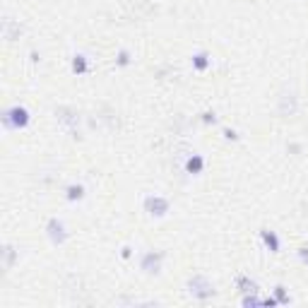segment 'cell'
<instances>
[{
    "instance_id": "9a60e30c",
    "label": "cell",
    "mask_w": 308,
    "mask_h": 308,
    "mask_svg": "<svg viewBox=\"0 0 308 308\" xmlns=\"http://www.w3.org/2000/svg\"><path fill=\"white\" fill-rule=\"evenodd\" d=\"M128 61H130V58H128V51H121V56H118V63H121V65H128Z\"/></svg>"
},
{
    "instance_id": "4fadbf2b",
    "label": "cell",
    "mask_w": 308,
    "mask_h": 308,
    "mask_svg": "<svg viewBox=\"0 0 308 308\" xmlns=\"http://www.w3.org/2000/svg\"><path fill=\"white\" fill-rule=\"evenodd\" d=\"M262 303V298L258 296H243V306H260Z\"/></svg>"
},
{
    "instance_id": "6da1fadb",
    "label": "cell",
    "mask_w": 308,
    "mask_h": 308,
    "mask_svg": "<svg viewBox=\"0 0 308 308\" xmlns=\"http://www.w3.org/2000/svg\"><path fill=\"white\" fill-rule=\"evenodd\" d=\"M188 291L195 296L197 301H207V298H212V296L217 294V291H214V284H212L207 277H202V274H195V277L188 282Z\"/></svg>"
},
{
    "instance_id": "8fae6325",
    "label": "cell",
    "mask_w": 308,
    "mask_h": 308,
    "mask_svg": "<svg viewBox=\"0 0 308 308\" xmlns=\"http://www.w3.org/2000/svg\"><path fill=\"white\" fill-rule=\"evenodd\" d=\"M82 195H85V188L82 185H70L68 188V200H80Z\"/></svg>"
},
{
    "instance_id": "3957f363",
    "label": "cell",
    "mask_w": 308,
    "mask_h": 308,
    "mask_svg": "<svg viewBox=\"0 0 308 308\" xmlns=\"http://www.w3.org/2000/svg\"><path fill=\"white\" fill-rule=\"evenodd\" d=\"M161 262H164V253L161 250H147V253H142V258H140V270L145 272V274H159L161 272Z\"/></svg>"
},
{
    "instance_id": "277c9868",
    "label": "cell",
    "mask_w": 308,
    "mask_h": 308,
    "mask_svg": "<svg viewBox=\"0 0 308 308\" xmlns=\"http://www.w3.org/2000/svg\"><path fill=\"white\" fill-rule=\"evenodd\" d=\"M145 210H147L149 214H154V217H164V214L169 212V200L161 195H152L145 200Z\"/></svg>"
},
{
    "instance_id": "5bb4252c",
    "label": "cell",
    "mask_w": 308,
    "mask_h": 308,
    "mask_svg": "<svg viewBox=\"0 0 308 308\" xmlns=\"http://www.w3.org/2000/svg\"><path fill=\"white\" fill-rule=\"evenodd\" d=\"M298 258H301V262H303V265H308V248L306 246L298 250Z\"/></svg>"
},
{
    "instance_id": "9c48e42d",
    "label": "cell",
    "mask_w": 308,
    "mask_h": 308,
    "mask_svg": "<svg viewBox=\"0 0 308 308\" xmlns=\"http://www.w3.org/2000/svg\"><path fill=\"white\" fill-rule=\"evenodd\" d=\"M193 65H195V70H205V68L210 65L207 53H195V56H193Z\"/></svg>"
},
{
    "instance_id": "7a4b0ae2",
    "label": "cell",
    "mask_w": 308,
    "mask_h": 308,
    "mask_svg": "<svg viewBox=\"0 0 308 308\" xmlns=\"http://www.w3.org/2000/svg\"><path fill=\"white\" fill-rule=\"evenodd\" d=\"M3 123L8 125L10 130H20V128H27L29 125V111L25 106H13L3 113Z\"/></svg>"
},
{
    "instance_id": "8992f818",
    "label": "cell",
    "mask_w": 308,
    "mask_h": 308,
    "mask_svg": "<svg viewBox=\"0 0 308 308\" xmlns=\"http://www.w3.org/2000/svg\"><path fill=\"white\" fill-rule=\"evenodd\" d=\"M260 238H262V243L267 246V250L270 253H279V236L274 234V231H260Z\"/></svg>"
},
{
    "instance_id": "5b68a950",
    "label": "cell",
    "mask_w": 308,
    "mask_h": 308,
    "mask_svg": "<svg viewBox=\"0 0 308 308\" xmlns=\"http://www.w3.org/2000/svg\"><path fill=\"white\" fill-rule=\"evenodd\" d=\"M46 231H49V238L53 246H61V243H65V238H68V234H65V224L61 222V219H51L49 226H46Z\"/></svg>"
},
{
    "instance_id": "7c38bea8",
    "label": "cell",
    "mask_w": 308,
    "mask_h": 308,
    "mask_svg": "<svg viewBox=\"0 0 308 308\" xmlns=\"http://www.w3.org/2000/svg\"><path fill=\"white\" fill-rule=\"evenodd\" d=\"M274 294H277V301H279V303H289V296L284 294V286H274Z\"/></svg>"
},
{
    "instance_id": "52a82bcc",
    "label": "cell",
    "mask_w": 308,
    "mask_h": 308,
    "mask_svg": "<svg viewBox=\"0 0 308 308\" xmlns=\"http://www.w3.org/2000/svg\"><path fill=\"white\" fill-rule=\"evenodd\" d=\"M185 169H188V173H200L205 169V159H202L200 154H193V157L188 159V164H185Z\"/></svg>"
},
{
    "instance_id": "ba28073f",
    "label": "cell",
    "mask_w": 308,
    "mask_h": 308,
    "mask_svg": "<svg viewBox=\"0 0 308 308\" xmlns=\"http://www.w3.org/2000/svg\"><path fill=\"white\" fill-rule=\"evenodd\" d=\"M236 282H238V286H241V291H243V294H248V291H250V294H255V291H258V284L253 282V279H248V277H238Z\"/></svg>"
},
{
    "instance_id": "30bf717a",
    "label": "cell",
    "mask_w": 308,
    "mask_h": 308,
    "mask_svg": "<svg viewBox=\"0 0 308 308\" xmlns=\"http://www.w3.org/2000/svg\"><path fill=\"white\" fill-rule=\"evenodd\" d=\"M73 70H75L77 75L87 73V61H85V56H75V61H73Z\"/></svg>"
}]
</instances>
